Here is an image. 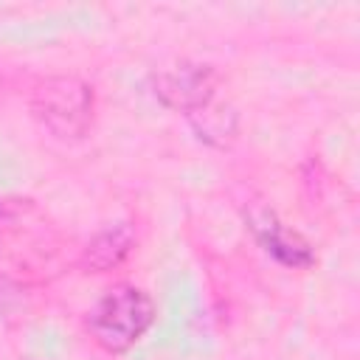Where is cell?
Wrapping results in <instances>:
<instances>
[{"label":"cell","mask_w":360,"mask_h":360,"mask_svg":"<svg viewBox=\"0 0 360 360\" xmlns=\"http://www.w3.org/2000/svg\"><path fill=\"white\" fill-rule=\"evenodd\" d=\"M152 321V298L132 284H115L87 312V332L104 352L121 354L146 335Z\"/></svg>","instance_id":"obj_1"},{"label":"cell","mask_w":360,"mask_h":360,"mask_svg":"<svg viewBox=\"0 0 360 360\" xmlns=\"http://www.w3.org/2000/svg\"><path fill=\"white\" fill-rule=\"evenodd\" d=\"M248 219H250V228L256 231L259 245H262L273 259H278V262L287 264V267H309V264H312L315 256H312L309 245H307L295 231L284 228L273 211L259 208V211H250Z\"/></svg>","instance_id":"obj_3"},{"label":"cell","mask_w":360,"mask_h":360,"mask_svg":"<svg viewBox=\"0 0 360 360\" xmlns=\"http://www.w3.org/2000/svg\"><path fill=\"white\" fill-rule=\"evenodd\" d=\"M34 115L56 138H82L93 121V90L79 79H51L34 96Z\"/></svg>","instance_id":"obj_2"},{"label":"cell","mask_w":360,"mask_h":360,"mask_svg":"<svg viewBox=\"0 0 360 360\" xmlns=\"http://www.w3.org/2000/svg\"><path fill=\"white\" fill-rule=\"evenodd\" d=\"M158 93L172 107H183V110H188V115H197V110H208V104L214 98V73L200 65L174 68L160 76Z\"/></svg>","instance_id":"obj_4"},{"label":"cell","mask_w":360,"mask_h":360,"mask_svg":"<svg viewBox=\"0 0 360 360\" xmlns=\"http://www.w3.org/2000/svg\"><path fill=\"white\" fill-rule=\"evenodd\" d=\"M132 245H135L132 228H129L127 222H115V225L98 231V233L87 242L82 262H84L93 273H104V270L115 267V264L132 250Z\"/></svg>","instance_id":"obj_5"}]
</instances>
